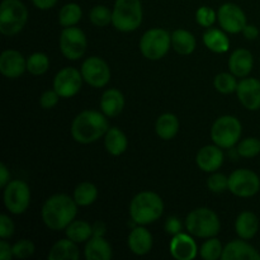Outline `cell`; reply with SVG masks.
I'll return each instance as SVG.
<instances>
[{
  "mask_svg": "<svg viewBox=\"0 0 260 260\" xmlns=\"http://www.w3.org/2000/svg\"><path fill=\"white\" fill-rule=\"evenodd\" d=\"M78 203L74 197L68 194H53L43 203L42 215L43 223L50 230L61 231L68 228L76 217Z\"/></svg>",
  "mask_w": 260,
  "mask_h": 260,
  "instance_id": "cell-1",
  "label": "cell"
},
{
  "mask_svg": "<svg viewBox=\"0 0 260 260\" xmlns=\"http://www.w3.org/2000/svg\"><path fill=\"white\" fill-rule=\"evenodd\" d=\"M109 129L107 116L103 112L83 111L71 123V136L79 144L95 142Z\"/></svg>",
  "mask_w": 260,
  "mask_h": 260,
  "instance_id": "cell-2",
  "label": "cell"
},
{
  "mask_svg": "<svg viewBox=\"0 0 260 260\" xmlns=\"http://www.w3.org/2000/svg\"><path fill=\"white\" fill-rule=\"evenodd\" d=\"M164 212L161 197L154 192H141L134 197L129 205V216L137 225H149L159 220Z\"/></svg>",
  "mask_w": 260,
  "mask_h": 260,
  "instance_id": "cell-3",
  "label": "cell"
},
{
  "mask_svg": "<svg viewBox=\"0 0 260 260\" xmlns=\"http://www.w3.org/2000/svg\"><path fill=\"white\" fill-rule=\"evenodd\" d=\"M185 229L196 238L210 239L220 233L221 222L216 212L207 207H201L187 216Z\"/></svg>",
  "mask_w": 260,
  "mask_h": 260,
  "instance_id": "cell-4",
  "label": "cell"
},
{
  "mask_svg": "<svg viewBox=\"0 0 260 260\" xmlns=\"http://www.w3.org/2000/svg\"><path fill=\"white\" fill-rule=\"evenodd\" d=\"M112 12V24L121 32H132L141 25L144 12L140 0H116Z\"/></svg>",
  "mask_w": 260,
  "mask_h": 260,
  "instance_id": "cell-5",
  "label": "cell"
},
{
  "mask_svg": "<svg viewBox=\"0 0 260 260\" xmlns=\"http://www.w3.org/2000/svg\"><path fill=\"white\" fill-rule=\"evenodd\" d=\"M28 22V9L20 0H3L0 4V32L12 37Z\"/></svg>",
  "mask_w": 260,
  "mask_h": 260,
  "instance_id": "cell-6",
  "label": "cell"
},
{
  "mask_svg": "<svg viewBox=\"0 0 260 260\" xmlns=\"http://www.w3.org/2000/svg\"><path fill=\"white\" fill-rule=\"evenodd\" d=\"M241 131L243 127L236 117L222 116L213 122L211 128V139L213 144L220 146L221 149H231L240 140Z\"/></svg>",
  "mask_w": 260,
  "mask_h": 260,
  "instance_id": "cell-7",
  "label": "cell"
},
{
  "mask_svg": "<svg viewBox=\"0 0 260 260\" xmlns=\"http://www.w3.org/2000/svg\"><path fill=\"white\" fill-rule=\"evenodd\" d=\"M172 47V35L162 28H152L145 32L140 41V51L147 60L156 61L164 57Z\"/></svg>",
  "mask_w": 260,
  "mask_h": 260,
  "instance_id": "cell-8",
  "label": "cell"
},
{
  "mask_svg": "<svg viewBox=\"0 0 260 260\" xmlns=\"http://www.w3.org/2000/svg\"><path fill=\"white\" fill-rule=\"evenodd\" d=\"M30 203V189L23 180H10L4 188V205L13 215H22Z\"/></svg>",
  "mask_w": 260,
  "mask_h": 260,
  "instance_id": "cell-9",
  "label": "cell"
},
{
  "mask_svg": "<svg viewBox=\"0 0 260 260\" xmlns=\"http://www.w3.org/2000/svg\"><path fill=\"white\" fill-rule=\"evenodd\" d=\"M61 53L68 60L75 61L84 56L88 46L86 36L79 27H65L60 35Z\"/></svg>",
  "mask_w": 260,
  "mask_h": 260,
  "instance_id": "cell-10",
  "label": "cell"
},
{
  "mask_svg": "<svg viewBox=\"0 0 260 260\" xmlns=\"http://www.w3.org/2000/svg\"><path fill=\"white\" fill-rule=\"evenodd\" d=\"M260 189V179L256 173L249 169H238L229 177V190L241 198L255 196Z\"/></svg>",
  "mask_w": 260,
  "mask_h": 260,
  "instance_id": "cell-11",
  "label": "cell"
},
{
  "mask_svg": "<svg viewBox=\"0 0 260 260\" xmlns=\"http://www.w3.org/2000/svg\"><path fill=\"white\" fill-rule=\"evenodd\" d=\"M81 75L93 88H103L111 80V69L103 58L91 56L81 65Z\"/></svg>",
  "mask_w": 260,
  "mask_h": 260,
  "instance_id": "cell-12",
  "label": "cell"
},
{
  "mask_svg": "<svg viewBox=\"0 0 260 260\" xmlns=\"http://www.w3.org/2000/svg\"><path fill=\"white\" fill-rule=\"evenodd\" d=\"M81 71L75 68H65L56 74L53 79V89L61 98H71L80 91L83 86Z\"/></svg>",
  "mask_w": 260,
  "mask_h": 260,
  "instance_id": "cell-13",
  "label": "cell"
},
{
  "mask_svg": "<svg viewBox=\"0 0 260 260\" xmlns=\"http://www.w3.org/2000/svg\"><path fill=\"white\" fill-rule=\"evenodd\" d=\"M217 20L221 28L228 33H240L245 28L246 15L239 5L225 3L217 10Z\"/></svg>",
  "mask_w": 260,
  "mask_h": 260,
  "instance_id": "cell-14",
  "label": "cell"
},
{
  "mask_svg": "<svg viewBox=\"0 0 260 260\" xmlns=\"http://www.w3.org/2000/svg\"><path fill=\"white\" fill-rule=\"evenodd\" d=\"M236 94L240 103L249 111L260 109V81L255 78H244L238 84Z\"/></svg>",
  "mask_w": 260,
  "mask_h": 260,
  "instance_id": "cell-15",
  "label": "cell"
},
{
  "mask_svg": "<svg viewBox=\"0 0 260 260\" xmlns=\"http://www.w3.org/2000/svg\"><path fill=\"white\" fill-rule=\"evenodd\" d=\"M27 70V60L15 50H7L0 56V73L9 79H17Z\"/></svg>",
  "mask_w": 260,
  "mask_h": 260,
  "instance_id": "cell-16",
  "label": "cell"
},
{
  "mask_svg": "<svg viewBox=\"0 0 260 260\" xmlns=\"http://www.w3.org/2000/svg\"><path fill=\"white\" fill-rule=\"evenodd\" d=\"M198 168L206 173H213L223 164L222 149L217 145H207L198 151L196 157Z\"/></svg>",
  "mask_w": 260,
  "mask_h": 260,
  "instance_id": "cell-17",
  "label": "cell"
},
{
  "mask_svg": "<svg viewBox=\"0 0 260 260\" xmlns=\"http://www.w3.org/2000/svg\"><path fill=\"white\" fill-rule=\"evenodd\" d=\"M170 254L177 260H192L197 256L198 248L193 238L188 234H178L173 236L170 243Z\"/></svg>",
  "mask_w": 260,
  "mask_h": 260,
  "instance_id": "cell-18",
  "label": "cell"
},
{
  "mask_svg": "<svg viewBox=\"0 0 260 260\" xmlns=\"http://www.w3.org/2000/svg\"><path fill=\"white\" fill-rule=\"evenodd\" d=\"M222 260H260V254L254 246L243 240L230 241L223 248Z\"/></svg>",
  "mask_w": 260,
  "mask_h": 260,
  "instance_id": "cell-19",
  "label": "cell"
},
{
  "mask_svg": "<svg viewBox=\"0 0 260 260\" xmlns=\"http://www.w3.org/2000/svg\"><path fill=\"white\" fill-rule=\"evenodd\" d=\"M254 66V57L251 52L245 48H238L231 53L229 58V70L236 78H246L251 73Z\"/></svg>",
  "mask_w": 260,
  "mask_h": 260,
  "instance_id": "cell-20",
  "label": "cell"
},
{
  "mask_svg": "<svg viewBox=\"0 0 260 260\" xmlns=\"http://www.w3.org/2000/svg\"><path fill=\"white\" fill-rule=\"evenodd\" d=\"M152 235L147 229H145L142 225H139L136 229L129 233L128 244L129 250L136 255H146L151 251L152 249Z\"/></svg>",
  "mask_w": 260,
  "mask_h": 260,
  "instance_id": "cell-21",
  "label": "cell"
},
{
  "mask_svg": "<svg viewBox=\"0 0 260 260\" xmlns=\"http://www.w3.org/2000/svg\"><path fill=\"white\" fill-rule=\"evenodd\" d=\"M84 255L88 260H109L113 255V251L103 236L93 235L86 241Z\"/></svg>",
  "mask_w": 260,
  "mask_h": 260,
  "instance_id": "cell-22",
  "label": "cell"
},
{
  "mask_svg": "<svg viewBox=\"0 0 260 260\" xmlns=\"http://www.w3.org/2000/svg\"><path fill=\"white\" fill-rule=\"evenodd\" d=\"M102 112L107 117H117L124 108V96L118 89L111 88L106 90L101 99Z\"/></svg>",
  "mask_w": 260,
  "mask_h": 260,
  "instance_id": "cell-23",
  "label": "cell"
},
{
  "mask_svg": "<svg viewBox=\"0 0 260 260\" xmlns=\"http://www.w3.org/2000/svg\"><path fill=\"white\" fill-rule=\"evenodd\" d=\"M235 230L240 239L244 240L253 239L259 230V220L255 213L250 211L241 212L235 221Z\"/></svg>",
  "mask_w": 260,
  "mask_h": 260,
  "instance_id": "cell-24",
  "label": "cell"
},
{
  "mask_svg": "<svg viewBox=\"0 0 260 260\" xmlns=\"http://www.w3.org/2000/svg\"><path fill=\"white\" fill-rule=\"evenodd\" d=\"M104 146L109 154L113 156H119L127 150L128 141L126 135L118 127H109L107 134L104 135Z\"/></svg>",
  "mask_w": 260,
  "mask_h": 260,
  "instance_id": "cell-25",
  "label": "cell"
},
{
  "mask_svg": "<svg viewBox=\"0 0 260 260\" xmlns=\"http://www.w3.org/2000/svg\"><path fill=\"white\" fill-rule=\"evenodd\" d=\"M203 43L208 50L215 53L228 52L230 48V40L226 33L217 28H208L203 33Z\"/></svg>",
  "mask_w": 260,
  "mask_h": 260,
  "instance_id": "cell-26",
  "label": "cell"
},
{
  "mask_svg": "<svg viewBox=\"0 0 260 260\" xmlns=\"http://www.w3.org/2000/svg\"><path fill=\"white\" fill-rule=\"evenodd\" d=\"M80 256L76 243L70 239H62L58 240L55 245L51 248L48 253V260H78Z\"/></svg>",
  "mask_w": 260,
  "mask_h": 260,
  "instance_id": "cell-27",
  "label": "cell"
},
{
  "mask_svg": "<svg viewBox=\"0 0 260 260\" xmlns=\"http://www.w3.org/2000/svg\"><path fill=\"white\" fill-rule=\"evenodd\" d=\"M155 131H156L157 136L165 141L174 139L179 131V121H178L177 116L172 113L161 114L155 124Z\"/></svg>",
  "mask_w": 260,
  "mask_h": 260,
  "instance_id": "cell-28",
  "label": "cell"
},
{
  "mask_svg": "<svg viewBox=\"0 0 260 260\" xmlns=\"http://www.w3.org/2000/svg\"><path fill=\"white\" fill-rule=\"evenodd\" d=\"M172 46L179 55H190L196 50V38L189 30L177 29L172 35Z\"/></svg>",
  "mask_w": 260,
  "mask_h": 260,
  "instance_id": "cell-29",
  "label": "cell"
},
{
  "mask_svg": "<svg viewBox=\"0 0 260 260\" xmlns=\"http://www.w3.org/2000/svg\"><path fill=\"white\" fill-rule=\"evenodd\" d=\"M66 230V236L74 243H85L93 236V226L83 220H74Z\"/></svg>",
  "mask_w": 260,
  "mask_h": 260,
  "instance_id": "cell-30",
  "label": "cell"
},
{
  "mask_svg": "<svg viewBox=\"0 0 260 260\" xmlns=\"http://www.w3.org/2000/svg\"><path fill=\"white\" fill-rule=\"evenodd\" d=\"M98 198V189L95 185L90 182H83L78 184V187L74 190V200L78 203V206H90Z\"/></svg>",
  "mask_w": 260,
  "mask_h": 260,
  "instance_id": "cell-31",
  "label": "cell"
},
{
  "mask_svg": "<svg viewBox=\"0 0 260 260\" xmlns=\"http://www.w3.org/2000/svg\"><path fill=\"white\" fill-rule=\"evenodd\" d=\"M83 17V10L81 7L76 3H68L61 8L58 13V23L62 27H73L80 22Z\"/></svg>",
  "mask_w": 260,
  "mask_h": 260,
  "instance_id": "cell-32",
  "label": "cell"
},
{
  "mask_svg": "<svg viewBox=\"0 0 260 260\" xmlns=\"http://www.w3.org/2000/svg\"><path fill=\"white\" fill-rule=\"evenodd\" d=\"M50 68V58L46 53L35 52L27 58V71L32 75H43Z\"/></svg>",
  "mask_w": 260,
  "mask_h": 260,
  "instance_id": "cell-33",
  "label": "cell"
},
{
  "mask_svg": "<svg viewBox=\"0 0 260 260\" xmlns=\"http://www.w3.org/2000/svg\"><path fill=\"white\" fill-rule=\"evenodd\" d=\"M222 244L213 236L202 244L200 249V255L205 260H217L222 256Z\"/></svg>",
  "mask_w": 260,
  "mask_h": 260,
  "instance_id": "cell-34",
  "label": "cell"
},
{
  "mask_svg": "<svg viewBox=\"0 0 260 260\" xmlns=\"http://www.w3.org/2000/svg\"><path fill=\"white\" fill-rule=\"evenodd\" d=\"M113 12L106 5H95L89 12V19L96 27H106L112 23Z\"/></svg>",
  "mask_w": 260,
  "mask_h": 260,
  "instance_id": "cell-35",
  "label": "cell"
},
{
  "mask_svg": "<svg viewBox=\"0 0 260 260\" xmlns=\"http://www.w3.org/2000/svg\"><path fill=\"white\" fill-rule=\"evenodd\" d=\"M238 81L236 76L231 73H221L213 80L216 90L222 94H231L238 89Z\"/></svg>",
  "mask_w": 260,
  "mask_h": 260,
  "instance_id": "cell-36",
  "label": "cell"
},
{
  "mask_svg": "<svg viewBox=\"0 0 260 260\" xmlns=\"http://www.w3.org/2000/svg\"><path fill=\"white\" fill-rule=\"evenodd\" d=\"M238 154L243 157H254L260 152V140L255 137H248L239 144L236 149Z\"/></svg>",
  "mask_w": 260,
  "mask_h": 260,
  "instance_id": "cell-37",
  "label": "cell"
},
{
  "mask_svg": "<svg viewBox=\"0 0 260 260\" xmlns=\"http://www.w3.org/2000/svg\"><path fill=\"white\" fill-rule=\"evenodd\" d=\"M217 19V13L210 7H200L196 12V20H197L198 24L201 27H205V28H210L212 27L213 23L216 22Z\"/></svg>",
  "mask_w": 260,
  "mask_h": 260,
  "instance_id": "cell-38",
  "label": "cell"
},
{
  "mask_svg": "<svg viewBox=\"0 0 260 260\" xmlns=\"http://www.w3.org/2000/svg\"><path fill=\"white\" fill-rule=\"evenodd\" d=\"M33 253H35V244L27 239H22L13 245V255L17 259H27L32 256Z\"/></svg>",
  "mask_w": 260,
  "mask_h": 260,
  "instance_id": "cell-39",
  "label": "cell"
},
{
  "mask_svg": "<svg viewBox=\"0 0 260 260\" xmlns=\"http://www.w3.org/2000/svg\"><path fill=\"white\" fill-rule=\"evenodd\" d=\"M207 187L213 193H222L229 189V178L221 173H213L207 179Z\"/></svg>",
  "mask_w": 260,
  "mask_h": 260,
  "instance_id": "cell-40",
  "label": "cell"
},
{
  "mask_svg": "<svg viewBox=\"0 0 260 260\" xmlns=\"http://www.w3.org/2000/svg\"><path fill=\"white\" fill-rule=\"evenodd\" d=\"M60 98H61V96L58 95L57 91H56L55 89H52V90H46L45 93L41 95L40 104H41V107H42V108L51 109L58 103V99H60Z\"/></svg>",
  "mask_w": 260,
  "mask_h": 260,
  "instance_id": "cell-41",
  "label": "cell"
},
{
  "mask_svg": "<svg viewBox=\"0 0 260 260\" xmlns=\"http://www.w3.org/2000/svg\"><path fill=\"white\" fill-rule=\"evenodd\" d=\"M14 234V223L10 220L9 216H0V238L9 239Z\"/></svg>",
  "mask_w": 260,
  "mask_h": 260,
  "instance_id": "cell-42",
  "label": "cell"
},
{
  "mask_svg": "<svg viewBox=\"0 0 260 260\" xmlns=\"http://www.w3.org/2000/svg\"><path fill=\"white\" fill-rule=\"evenodd\" d=\"M182 228H183L182 221H180L178 217H175V216L169 217L167 220V222H165V231L173 236H175V235H178V234L182 233Z\"/></svg>",
  "mask_w": 260,
  "mask_h": 260,
  "instance_id": "cell-43",
  "label": "cell"
},
{
  "mask_svg": "<svg viewBox=\"0 0 260 260\" xmlns=\"http://www.w3.org/2000/svg\"><path fill=\"white\" fill-rule=\"evenodd\" d=\"M13 246H10L9 243L5 241V239H3L0 241V259L2 260H10L13 258Z\"/></svg>",
  "mask_w": 260,
  "mask_h": 260,
  "instance_id": "cell-44",
  "label": "cell"
},
{
  "mask_svg": "<svg viewBox=\"0 0 260 260\" xmlns=\"http://www.w3.org/2000/svg\"><path fill=\"white\" fill-rule=\"evenodd\" d=\"M243 33H244V37H245L246 40L253 41L258 38L259 29L254 24H246L245 28L243 29Z\"/></svg>",
  "mask_w": 260,
  "mask_h": 260,
  "instance_id": "cell-45",
  "label": "cell"
},
{
  "mask_svg": "<svg viewBox=\"0 0 260 260\" xmlns=\"http://www.w3.org/2000/svg\"><path fill=\"white\" fill-rule=\"evenodd\" d=\"M58 0H32L33 5L41 10H48L57 4Z\"/></svg>",
  "mask_w": 260,
  "mask_h": 260,
  "instance_id": "cell-46",
  "label": "cell"
},
{
  "mask_svg": "<svg viewBox=\"0 0 260 260\" xmlns=\"http://www.w3.org/2000/svg\"><path fill=\"white\" fill-rule=\"evenodd\" d=\"M9 182H10V173L9 170H8L7 165L0 164V187L5 188Z\"/></svg>",
  "mask_w": 260,
  "mask_h": 260,
  "instance_id": "cell-47",
  "label": "cell"
},
{
  "mask_svg": "<svg viewBox=\"0 0 260 260\" xmlns=\"http://www.w3.org/2000/svg\"><path fill=\"white\" fill-rule=\"evenodd\" d=\"M106 234V225L102 222H96L93 225V235L104 236Z\"/></svg>",
  "mask_w": 260,
  "mask_h": 260,
  "instance_id": "cell-48",
  "label": "cell"
}]
</instances>
